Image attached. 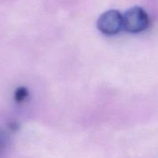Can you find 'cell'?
I'll return each instance as SVG.
<instances>
[{"label": "cell", "mask_w": 158, "mask_h": 158, "mask_svg": "<svg viewBox=\"0 0 158 158\" xmlns=\"http://www.w3.org/2000/svg\"><path fill=\"white\" fill-rule=\"evenodd\" d=\"M97 26L99 30L105 35H116L123 29V15L117 10H108L100 15Z\"/></svg>", "instance_id": "7a4b0ae2"}, {"label": "cell", "mask_w": 158, "mask_h": 158, "mask_svg": "<svg viewBox=\"0 0 158 158\" xmlns=\"http://www.w3.org/2000/svg\"><path fill=\"white\" fill-rule=\"evenodd\" d=\"M123 19V29L131 33H138L147 29L150 24V19L146 11L141 7L134 6L128 9Z\"/></svg>", "instance_id": "6da1fadb"}, {"label": "cell", "mask_w": 158, "mask_h": 158, "mask_svg": "<svg viewBox=\"0 0 158 158\" xmlns=\"http://www.w3.org/2000/svg\"><path fill=\"white\" fill-rule=\"evenodd\" d=\"M28 94L29 93H28L27 89L23 86H20L15 89V94H14V99L17 103H20L26 100V97H28Z\"/></svg>", "instance_id": "3957f363"}]
</instances>
